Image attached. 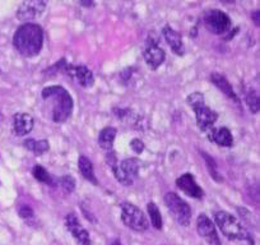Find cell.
<instances>
[{
	"label": "cell",
	"instance_id": "1",
	"mask_svg": "<svg viewBox=\"0 0 260 245\" xmlns=\"http://www.w3.org/2000/svg\"><path fill=\"white\" fill-rule=\"evenodd\" d=\"M13 45L22 56H37L44 46V29L40 24L27 22L19 26L13 36Z\"/></svg>",
	"mask_w": 260,
	"mask_h": 245
},
{
	"label": "cell",
	"instance_id": "2",
	"mask_svg": "<svg viewBox=\"0 0 260 245\" xmlns=\"http://www.w3.org/2000/svg\"><path fill=\"white\" fill-rule=\"evenodd\" d=\"M41 97L52 105V120L55 122H64L71 117L73 111V99L64 87L49 86L42 89Z\"/></svg>",
	"mask_w": 260,
	"mask_h": 245
},
{
	"label": "cell",
	"instance_id": "3",
	"mask_svg": "<svg viewBox=\"0 0 260 245\" xmlns=\"http://www.w3.org/2000/svg\"><path fill=\"white\" fill-rule=\"evenodd\" d=\"M214 221L216 225L219 227L222 234L230 240H241V241H247L250 245H254L255 241L252 240L251 235L247 232L244 225L232 216L229 212L219 211L214 215Z\"/></svg>",
	"mask_w": 260,
	"mask_h": 245
},
{
	"label": "cell",
	"instance_id": "4",
	"mask_svg": "<svg viewBox=\"0 0 260 245\" xmlns=\"http://www.w3.org/2000/svg\"><path fill=\"white\" fill-rule=\"evenodd\" d=\"M187 104L195 111L197 124H198L199 129L202 132L207 134L212 128H214V124L218 119V114L213 111L209 106H207L206 101H204V96L201 92L190 94L187 96Z\"/></svg>",
	"mask_w": 260,
	"mask_h": 245
},
{
	"label": "cell",
	"instance_id": "5",
	"mask_svg": "<svg viewBox=\"0 0 260 245\" xmlns=\"http://www.w3.org/2000/svg\"><path fill=\"white\" fill-rule=\"evenodd\" d=\"M121 221L127 229L137 232H144L149 229V221L143 211L129 202L121 204Z\"/></svg>",
	"mask_w": 260,
	"mask_h": 245
},
{
	"label": "cell",
	"instance_id": "6",
	"mask_svg": "<svg viewBox=\"0 0 260 245\" xmlns=\"http://www.w3.org/2000/svg\"><path fill=\"white\" fill-rule=\"evenodd\" d=\"M164 199L167 209H169L171 216L175 219V221L180 226H189L190 221H191V208H190L189 204L184 199L180 198L174 192H169V193L165 194Z\"/></svg>",
	"mask_w": 260,
	"mask_h": 245
},
{
	"label": "cell",
	"instance_id": "7",
	"mask_svg": "<svg viewBox=\"0 0 260 245\" xmlns=\"http://www.w3.org/2000/svg\"><path fill=\"white\" fill-rule=\"evenodd\" d=\"M203 23L211 34L218 35V36L229 34L232 26L231 18L219 9L207 11L203 16Z\"/></svg>",
	"mask_w": 260,
	"mask_h": 245
},
{
	"label": "cell",
	"instance_id": "8",
	"mask_svg": "<svg viewBox=\"0 0 260 245\" xmlns=\"http://www.w3.org/2000/svg\"><path fill=\"white\" fill-rule=\"evenodd\" d=\"M141 161L138 159H125L111 167L115 177L122 186H133L139 174Z\"/></svg>",
	"mask_w": 260,
	"mask_h": 245
},
{
	"label": "cell",
	"instance_id": "9",
	"mask_svg": "<svg viewBox=\"0 0 260 245\" xmlns=\"http://www.w3.org/2000/svg\"><path fill=\"white\" fill-rule=\"evenodd\" d=\"M47 3L49 0H23V3L17 11V18L23 22L34 21L42 16Z\"/></svg>",
	"mask_w": 260,
	"mask_h": 245
},
{
	"label": "cell",
	"instance_id": "10",
	"mask_svg": "<svg viewBox=\"0 0 260 245\" xmlns=\"http://www.w3.org/2000/svg\"><path fill=\"white\" fill-rule=\"evenodd\" d=\"M143 57L146 60L147 66L152 69V71H157L159 67L164 64L165 59H166V52L158 45V42L154 40H147L146 49L143 51Z\"/></svg>",
	"mask_w": 260,
	"mask_h": 245
},
{
	"label": "cell",
	"instance_id": "11",
	"mask_svg": "<svg viewBox=\"0 0 260 245\" xmlns=\"http://www.w3.org/2000/svg\"><path fill=\"white\" fill-rule=\"evenodd\" d=\"M197 231L211 245H221V240H219L218 234H217L216 226L207 215L202 213L198 216V219H197Z\"/></svg>",
	"mask_w": 260,
	"mask_h": 245
},
{
	"label": "cell",
	"instance_id": "12",
	"mask_svg": "<svg viewBox=\"0 0 260 245\" xmlns=\"http://www.w3.org/2000/svg\"><path fill=\"white\" fill-rule=\"evenodd\" d=\"M64 73L68 74L72 79H74L79 86L84 87V88H89L94 84L93 73L84 66H69V64H67L64 68Z\"/></svg>",
	"mask_w": 260,
	"mask_h": 245
},
{
	"label": "cell",
	"instance_id": "13",
	"mask_svg": "<svg viewBox=\"0 0 260 245\" xmlns=\"http://www.w3.org/2000/svg\"><path fill=\"white\" fill-rule=\"evenodd\" d=\"M65 226H67L68 231L73 235L74 239L78 241L79 245H91V237H89L88 231L82 226L76 213L72 212V213L67 215Z\"/></svg>",
	"mask_w": 260,
	"mask_h": 245
},
{
	"label": "cell",
	"instance_id": "14",
	"mask_svg": "<svg viewBox=\"0 0 260 245\" xmlns=\"http://www.w3.org/2000/svg\"><path fill=\"white\" fill-rule=\"evenodd\" d=\"M177 188L181 192H184L186 196L191 197L195 199H202L204 196V192L201 187L198 186V182L195 180V177L192 176V174L186 172V174L181 175L179 179L176 180Z\"/></svg>",
	"mask_w": 260,
	"mask_h": 245
},
{
	"label": "cell",
	"instance_id": "15",
	"mask_svg": "<svg viewBox=\"0 0 260 245\" xmlns=\"http://www.w3.org/2000/svg\"><path fill=\"white\" fill-rule=\"evenodd\" d=\"M35 127V119L32 115L26 112H17L13 116V124L12 129L17 137H23L31 133Z\"/></svg>",
	"mask_w": 260,
	"mask_h": 245
},
{
	"label": "cell",
	"instance_id": "16",
	"mask_svg": "<svg viewBox=\"0 0 260 245\" xmlns=\"http://www.w3.org/2000/svg\"><path fill=\"white\" fill-rule=\"evenodd\" d=\"M211 82L222 92V94L226 95L230 100H232V101L236 102V104H240V99L237 97L236 92L234 91L231 83H230L229 79H227L223 74L214 72V73L211 74Z\"/></svg>",
	"mask_w": 260,
	"mask_h": 245
},
{
	"label": "cell",
	"instance_id": "17",
	"mask_svg": "<svg viewBox=\"0 0 260 245\" xmlns=\"http://www.w3.org/2000/svg\"><path fill=\"white\" fill-rule=\"evenodd\" d=\"M162 35H164L165 41L167 42L172 51L177 55L184 54V46H182V37L176 29H174L170 26H165L162 28Z\"/></svg>",
	"mask_w": 260,
	"mask_h": 245
},
{
	"label": "cell",
	"instance_id": "18",
	"mask_svg": "<svg viewBox=\"0 0 260 245\" xmlns=\"http://www.w3.org/2000/svg\"><path fill=\"white\" fill-rule=\"evenodd\" d=\"M209 141L214 142L221 147H231L234 144V137H232L230 129L221 127V128H212L207 133Z\"/></svg>",
	"mask_w": 260,
	"mask_h": 245
},
{
	"label": "cell",
	"instance_id": "19",
	"mask_svg": "<svg viewBox=\"0 0 260 245\" xmlns=\"http://www.w3.org/2000/svg\"><path fill=\"white\" fill-rule=\"evenodd\" d=\"M78 167L81 171L82 176L89 182H92L93 186H99V180H97L96 175H94L93 165H92L91 160L86 156H81L78 160Z\"/></svg>",
	"mask_w": 260,
	"mask_h": 245
},
{
	"label": "cell",
	"instance_id": "20",
	"mask_svg": "<svg viewBox=\"0 0 260 245\" xmlns=\"http://www.w3.org/2000/svg\"><path fill=\"white\" fill-rule=\"evenodd\" d=\"M116 133L117 131L115 128H112V127H106V128L102 129L99 136L100 147L102 149H106V151L112 149L115 138H116Z\"/></svg>",
	"mask_w": 260,
	"mask_h": 245
},
{
	"label": "cell",
	"instance_id": "21",
	"mask_svg": "<svg viewBox=\"0 0 260 245\" xmlns=\"http://www.w3.org/2000/svg\"><path fill=\"white\" fill-rule=\"evenodd\" d=\"M23 146L26 147V149L34 152L36 156L45 154L50 149V144L46 139H41V141H36V139H26L23 142Z\"/></svg>",
	"mask_w": 260,
	"mask_h": 245
},
{
	"label": "cell",
	"instance_id": "22",
	"mask_svg": "<svg viewBox=\"0 0 260 245\" xmlns=\"http://www.w3.org/2000/svg\"><path fill=\"white\" fill-rule=\"evenodd\" d=\"M147 211H148L149 219H151L152 226L157 230H162V226H164V221H162V215L159 212V208L157 207V204L154 202H149L147 204Z\"/></svg>",
	"mask_w": 260,
	"mask_h": 245
},
{
	"label": "cell",
	"instance_id": "23",
	"mask_svg": "<svg viewBox=\"0 0 260 245\" xmlns=\"http://www.w3.org/2000/svg\"><path fill=\"white\" fill-rule=\"evenodd\" d=\"M32 175H34V177L37 181L44 182L46 186H55V181L51 175L47 172V170L45 167L40 166V165H37V166H35L32 169Z\"/></svg>",
	"mask_w": 260,
	"mask_h": 245
},
{
	"label": "cell",
	"instance_id": "24",
	"mask_svg": "<svg viewBox=\"0 0 260 245\" xmlns=\"http://www.w3.org/2000/svg\"><path fill=\"white\" fill-rule=\"evenodd\" d=\"M245 101H246L247 107L250 109V111L252 114H257L260 109V101H259V95L256 94L255 91L250 89L245 94Z\"/></svg>",
	"mask_w": 260,
	"mask_h": 245
},
{
	"label": "cell",
	"instance_id": "25",
	"mask_svg": "<svg viewBox=\"0 0 260 245\" xmlns=\"http://www.w3.org/2000/svg\"><path fill=\"white\" fill-rule=\"evenodd\" d=\"M202 156H203V159L206 160V166L207 169H208L209 174H211V176L213 177L216 181H222V176L219 175L218 170H217V165H216V161H214L213 159H212L211 156H209L207 152H202Z\"/></svg>",
	"mask_w": 260,
	"mask_h": 245
},
{
	"label": "cell",
	"instance_id": "26",
	"mask_svg": "<svg viewBox=\"0 0 260 245\" xmlns=\"http://www.w3.org/2000/svg\"><path fill=\"white\" fill-rule=\"evenodd\" d=\"M57 184L61 187V189L67 194H72L76 191V179L72 175H64V176H61L59 179V181H57Z\"/></svg>",
	"mask_w": 260,
	"mask_h": 245
},
{
	"label": "cell",
	"instance_id": "27",
	"mask_svg": "<svg viewBox=\"0 0 260 245\" xmlns=\"http://www.w3.org/2000/svg\"><path fill=\"white\" fill-rule=\"evenodd\" d=\"M18 215L19 217H22L23 220L28 221V220L34 219L35 217V212L32 209V207L27 206V204H21V207L18 208Z\"/></svg>",
	"mask_w": 260,
	"mask_h": 245
},
{
	"label": "cell",
	"instance_id": "28",
	"mask_svg": "<svg viewBox=\"0 0 260 245\" xmlns=\"http://www.w3.org/2000/svg\"><path fill=\"white\" fill-rule=\"evenodd\" d=\"M130 147L136 154H142L144 151V143L138 138H134L133 141L130 142Z\"/></svg>",
	"mask_w": 260,
	"mask_h": 245
},
{
	"label": "cell",
	"instance_id": "29",
	"mask_svg": "<svg viewBox=\"0 0 260 245\" xmlns=\"http://www.w3.org/2000/svg\"><path fill=\"white\" fill-rule=\"evenodd\" d=\"M79 4L84 8H91L94 6V0H79Z\"/></svg>",
	"mask_w": 260,
	"mask_h": 245
},
{
	"label": "cell",
	"instance_id": "30",
	"mask_svg": "<svg viewBox=\"0 0 260 245\" xmlns=\"http://www.w3.org/2000/svg\"><path fill=\"white\" fill-rule=\"evenodd\" d=\"M259 16H260V12L259 11H255L254 13H252V22H254L255 23V26L256 27H259V21H260V18H259Z\"/></svg>",
	"mask_w": 260,
	"mask_h": 245
},
{
	"label": "cell",
	"instance_id": "31",
	"mask_svg": "<svg viewBox=\"0 0 260 245\" xmlns=\"http://www.w3.org/2000/svg\"><path fill=\"white\" fill-rule=\"evenodd\" d=\"M222 4H234L235 0H219Z\"/></svg>",
	"mask_w": 260,
	"mask_h": 245
},
{
	"label": "cell",
	"instance_id": "32",
	"mask_svg": "<svg viewBox=\"0 0 260 245\" xmlns=\"http://www.w3.org/2000/svg\"><path fill=\"white\" fill-rule=\"evenodd\" d=\"M111 245H122V244H121V242H120V241H119V240H115V241H114V242H112V244H111Z\"/></svg>",
	"mask_w": 260,
	"mask_h": 245
}]
</instances>
